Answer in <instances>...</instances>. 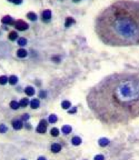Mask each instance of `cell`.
<instances>
[{
  "label": "cell",
  "instance_id": "obj_16",
  "mask_svg": "<svg viewBox=\"0 0 139 160\" xmlns=\"http://www.w3.org/2000/svg\"><path fill=\"white\" fill-rule=\"evenodd\" d=\"M76 23V20L74 19L72 17H67L66 18V21H65V27L66 28H69V27H71L72 25H75Z\"/></svg>",
  "mask_w": 139,
  "mask_h": 160
},
{
  "label": "cell",
  "instance_id": "obj_37",
  "mask_svg": "<svg viewBox=\"0 0 139 160\" xmlns=\"http://www.w3.org/2000/svg\"><path fill=\"white\" fill-rule=\"evenodd\" d=\"M21 160H27V159H21Z\"/></svg>",
  "mask_w": 139,
  "mask_h": 160
},
{
  "label": "cell",
  "instance_id": "obj_19",
  "mask_svg": "<svg viewBox=\"0 0 139 160\" xmlns=\"http://www.w3.org/2000/svg\"><path fill=\"white\" fill-rule=\"evenodd\" d=\"M72 106H71V102H70L69 100H63L62 102H61V108L65 110H69Z\"/></svg>",
  "mask_w": 139,
  "mask_h": 160
},
{
  "label": "cell",
  "instance_id": "obj_8",
  "mask_svg": "<svg viewBox=\"0 0 139 160\" xmlns=\"http://www.w3.org/2000/svg\"><path fill=\"white\" fill-rule=\"evenodd\" d=\"M23 91H25V93H26L27 97H33L36 95V90H35V88L32 86H27Z\"/></svg>",
  "mask_w": 139,
  "mask_h": 160
},
{
  "label": "cell",
  "instance_id": "obj_36",
  "mask_svg": "<svg viewBox=\"0 0 139 160\" xmlns=\"http://www.w3.org/2000/svg\"><path fill=\"white\" fill-rule=\"evenodd\" d=\"M72 1H74V2H79L80 0H72Z\"/></svg>",
  "mask_w": 139,
  "mask_h": 160
},
{
  "label": "cell",
  "instance_id": "obj_7",
  "mask_svg": "<svg viewBox=\"0 0 139 160\" xmlns=\"http://www.w3.org/2000/svg\"><path fill=\"white\" fill-rule=\"evenodd\" d=\"M52 17V12L50 9H46L41 12V19L43 20L45 22H49Z\"/></svg>",
  "mask_w": 139,
  "mask_h": 160
},
{
  "label": "cell",
  "instance_id": "obj_29",
  "mask_svg": "<svg viewBox=\"0 0 139 160\" xmlns=\"http://www.w3.org/2000/svg\"><path fill=\"white\" fill-rule=\"evenodd\" d=\"M68 111V113L69 115H75V113H77V107H71L69 110H67Z\"/></svg>",
  "mask_w": 139,
  "mask_h": 160
},
{
  "label": "cell",
  "instance_id": "obj_3",
  "mask_svg": "<svg viewBox=\"0 0 139 160\" xmlns=\"http://www.w3.org/2000/svg\"><path fill=\"white\" fill-rule=\"evenodd\" d=\"M48 125H49L48 120L41 119L39 122V125H38L37 128H36V131H37L38 133H41V135L46 133V132H47V127H48Z\"/></svg>",
  "mask_w": 139,
  "mask_h": 160
},
{
  "label": "cell",
  "instance_id": "obj_26",
  "mask_svg": "<svg viewBox=\"0 0 139 160\" xmlns=\"http://www.w3.org/2000/svg\"><path fill=\"white\" fill-rule=\"evenodd\" d=\"M8 131V127L5 123H0V133H6Z\"/></svg>",
  "mask_w": 139,
  "mask_h": 160
},
{
  "label": "cell",
  "instance_id": "obj_6",
  "mask_svg": "<svg viewBox=\"0 0 139 160\" xmlns=\"http://www.w3.org/2000/svg\"><path fill=\"white\" fill-rule=\"evenodd\" d=\"M23 125H25V122L21 119H13L11 121V126L15 130H21L23 128Z\"/></svg>",
  "mask_w": 139,
  "mask_h": 160
},
{
  "label": "cell",
  "instance_id": "obj_33",
  "mask_svg": "<svg viewBox=\"0 0 139 160\" xmlns=\"http://www.w3.org/2000/svg\"><path fill=\"white\" fill-rule=\"evenodd\" d=\"M23 128H26V129L30 130V129H31V125H30V123H28V122H25V125H23Z\"/></svg>",
  "mask_w": 139,
  "mask_h": 160
},
{
  "label": "cell",
  "instance_id": "obj_2",
  "mask_svg": "<svg viewBox=\"0 0 139 160\" xmlns=\"http://www.w3.org/2000/svg\"><path fill=\"white\" fill-rule=\"evenodd\" d=\"M95 31L107 46H138L139 1L120 0L108 6L98 15Z\"/></svg>",
  "mask_w": 139,
  "mask_h": 160
},
{
  "label": "cell",
  "instance_id": "obj_31",
  "mask_svg": "<svg viewBox=\"0 0 139 160\" xmlns=\"http://www.w3.org/2000/svg\"><path fill=\"white\" fill-rule=\"evenodd\" d=\"M8 1L15 3V5H21V3H22V0H8Z\"/></svg>",
  "mask_w": 139,
  "mask_h": 160
},
{
  "label": "cell",
  "instance_id": "obj_12",
  "mask_svg": "<svg viewBox=\"0 0 139 160\" xmlns=\"http://www.w3.org/2000/svg\"><path fill=\"white\" fill-rule=\"evenodd\" d=\"M8 39L10 41H16V40L19 39V35H18V32L16 31V30H12V31H10L9 35H8Z\"/></svg>",
  "mask_w": 139,
  "mask_h": 160
},
{
  "label": "cell",
  "instance_id": "obj_10",
  "mask_svg": "<svg viewBox=\"0 0 139 160\" xmlns=\"http://www.w3.org/2000/svg\"><path fill=\"white\" fill-rule=\"evenodd\" d=\"M29 106L31 109H38L40 107V100L37 99V98H32V99L30 100Z\"/></svg>",
  "mask_w": 139,
  "mask_h": 160
},
{
  "label": "cell",
  "instance_id": "obj_35",
  "mask_svg": "<svg viewBox=\"0 0 139 160\" xmlns=\"http://www.w3.org/2000/svg\"><path fill=\"white\" fill-rule=\"evenodd\" d=\"M2 29H3V30H8V27H7V26H3V27H2Z\"/></svg>",
  "mask_w": 139,
  "mask_h": 160
},
{
  "label": "cell",
  "instance_id": "obj_34",
  "mask_svg": "<svg viewBox=\"0 0 139 160\" xmlns=\"http://www.w3.org/2000/svg\"><path fill=\"white\" fill-rule=\"evenodd\" d=\"M37 160H47V158H46V157H43V156H40Z\"/></svg>",
  "mask_w": 139,
  "mask_h": 160
},
{
  "label": "cell",
  "instance_id": "obj_17",
  "mask_svg": "<svg viewBox=\"0 0 139 160\" xmlns=\"http://www.w3.org/2000/svg\"><path fill=\"white\" fill-rule=\"evenodd\" d=\"M17 43H18V46H19L20 48H23L25 46H27L28 40L26 39L25 37H19V39L17 40Z\"/></svg>",
  "mask_w": 139,
  "mask_h": 160
},
{
  "label": "cell",
  "instance_id": "obj_32",
  "mask_svg": "<svg viewBox=\"0 0 139 160\" xmlns=\"http://www.w3.org/2000/svg\"><path fill=\"white\" fill-rule=\"evenodd\" d=\"M51 59H52V61H53V62L58 63V62L60 61V57H59V56H53V57H52Z\"/></svg>",
  "mask_w": 139,
  "mask_h": 160
},
{
  "label": "cell",
  "instance_id": "obj_1",
  "mask_svg": "<svg viewBox=\"0 0 139 160\" xmlns=\"http://www.w3.org/2000/svg\"><path fill=\"white\" fill-rule=\"evenodd\" d=\"M88 107L106 125H125L139 117V71L112 73L87 95Z\"/></svg>",
  "mask_w": 139,
  "mask_h": 160
},
{
  "label": "cell",
  "instance_id": "obj_15",
  "mask_svg": "<svg viewBox=\"0 0 139 160\" xmlns=\"http://www.w3.org/2000/svg\"><path fill=\"white\" fill-rule=\"evenodd\" d=\"M9 107L12 110H18L19 108H21V107H20L19 101H17V100H11L9 103Z\"/></svg>",
  "mask_w": 139,
  "mask_h": 160
},
{
  "label": "cell",
  "instance_id": "obj_30",
  "mask_svg": "<svg viewBox=\"0 0 139 160\" xmlns=\"http://www.w3.org/2000/svg\"><path fill=\"white\" fill-rule=\"evenodd\" d=\"M94 160H105V157H104V155H96Z\"/></svg>",
  "mask_w": 139,
  "mask_h": 160
},
{
  "label": "cell",
  "instance_id": "obj_14",
  "mask_svg": "<svg viewBox=\"0 0 139 160\" xmlns=\"http://www.w3.org/2000/svg\"><path fill=\"white\" fill-rule=\"evenodd\" d=\"M81 142H82V139L80 138V137H78V136H75V137H72L71 138V145L72 146H80L81 145Z\"/></svg>",
  "mask_w": 139,
  "mask_h": 160
},
{
  "label": "cell",
  "instance_id": "obj_28",
  "mask_svg": "<svg viewBox=\"0 0 139 160\" xmlns=\"http://www.w3.org/2000/svg\"><path fill=\"white\" fill-rule=\"evenodd\" d=\"M39 98H41V99L47 98V91H45V90H40L39 91Z\"/></svg>",
  "mask_w": 139,
  "mask_h": 160
},
{
  "label": "cell",
  "instance_id": "obj_11",
  "mask_svg": "<svg viewBox=\"0 0 139 160\" xmlns=\"http://www.w3.org/2000/svg\"><path fill=\"white\" fill-rule=\"evenodd\" d=\"M16 55H17L18 58H26L28 56V51L25 49V48H19V49L17 50Z\"/></svg>",
  "mask_w": 139,
  "mask_h": 160
},
{
  "label": "cell",
  "instance_id": "obj_4",
  "mask_svg": "<svg viewBox=\"0 0 139 160\" xmlns=\"http://www.w3.org/2000/svg\"><path fill=\"white\" fill-rule=\"evenodd\" d=\"M13 27L16 28L17 31H26V30H28V28H29V25H28L26 21H23V20L18 19V20H16Z\"/></svg>",
  "mask_w": 139,
  "mask_h": 160
},
{
  "label": "cell",
  "instance_id": "obj_13",
  "mask_svg": "<svg viewBox=\"0 0 139 160\" xmlns=\"http://www.w3.org/2000/svg\"><path fill=\"white\" fill-rule=\"evenodd\" d=\"M98 145H99L101 148H105V147H107V146L110 145V140L108 138H100L98 140Z\"/></svg>",
  "mask_w": 139,
  "mask_h": 160
},
{
  "label": "cell",
  "instance_id": "obj_18",
  "mask_svg": "<svg viewBox=\"0 0 139 160\" xmlns=\"http://www.w3.org/2000/svg\"><path fill=\"white\" fill-rule=\"evenodd\" d=\"M63 135H69L70 132L72 131V128H71V126H69V125H65V126H62V128H61V130H60Z\"/></svg>",
  "mask_w": 139,
  "mask_h": 160
},
{
  "label": "cell",
  "instance_id": "obj_24",
  "mask_svg": "<svg viewBox=\"0 0 139 160\" xmlns=\"http://www.w3.org/2000/svg\"><path fill=\"white\" fill-rule=\"evenodd\" d=\"M9 81V77H7L6 75L0 76V86H6Z\"/></svg>",
  "mask_w": 139,
  "mask_h": 160
},
{
  "label": "cell",
  "instance_id": "obj_5",
  "mask_svg": "<svg viewBox=\"0 0 139 160\" xmlns=\"http://www.w3.org/2000/svg\"><path fill=\"white\" fill-rule=\"evenodd\" d=\"M1 22H2L3 26H15L16 20L13 19L11 16L7 15V16H3V17L1 18Z\"/></svg>",
  "mask_w": 139,
  "mask_h": 160
},
{
  "label": "cell",
  "instance_id": "obj_21",
  "mask_svg": "<svg viewBox=\"0 0 139 160\" xmlns=\"http://www.w3.org/2000/svg\"><path fill=\"white\" fill-rule=\"evenodd\" d=\"M20 103V107H22V108H26V107H28L30 103V100L28 98H21L19 101Z\"/></svg>",
  "mask_w": 139,
  "mask_h": 160
},
{
  "label": "cell",
  "instance_id": "obj_27",
  "mask_svg": "<svg viewBox=\"0 0 139 160\" xmlns=\"http://www.w3.org/2000/svg\"><path fill=\"white\" fill-rule=\"evenodd\" d=\"M20 119L22 120L23 122H27L30 119V115L29 113H23V115H21V118Z\"/></svg>",
  "mask_w": 139,
  "mask_h": 160
},
{
  "label": "cell",
  "instance_id": "obj_25",
  "mask_svg": "<svg viewBox=\"0 0 139 160\" xmlns=\"http://www.w3.org/2000/svg\"><path fill=\"white\" fill-rule=\"evenodd\" d=\"M27 18L29 20H31V21H36L37 20V13L36 12H32V11H30V12H28L27 13Z\"/></svg>",
  "mask_w": 139,
  "mask_h": 160
},
{
  "label": "cell",
  "instance_id": "obj_20",
  "mask_svg": "<svg viewBox=\"0 0 139 160\" xmlns=\"http://www.w3.org/2000/svg\"><path fill=\"white\" fill-rule=\"evenodd\" d=\"M48 122H49L50 125H53V123H57V121H58V117H57V115H55V113H52V115H50L49 117H48Z\"/></svg>",
  "mask_w": 139,
  "mask_h": 160
},
{
  "label": "cell",
  "instance_id": "obj_9",
  "mask_svg": "<svg viewBox=\"0 0 139 160\" xmlns=\"http://www.w3.org/2000/svg\"><path fill=\"white\" fill-rule=\"evenodd\" d=\"M61 149H62V147H61V145L58 143V142H53V143L50 146V150H51L53 153H58V152L61 151Z\"/></svg>",
  "mask_w": 139,
  "mask_h": 160
},
{
  "label": "cell",
  "instance_id": "obj_23",
  "mask_svg": "<svg viewBox=\"0 0 139 160\" xmlns=\"http://www.w3.org/2000/svg\"><path fill=\"white\" fill-rule=\"evenodd\" d=\"M60 132H61V131H60L59 128H57V127H53V128H51V129H50V135H51L52 137H55V138L59 136Z\"/></svg>",
  "mask_w": 139,
  "mask_h": 160
},
{
  "label": "cell",
  "instance_id": "obj_22",
  "mask_svg": "<svg viewBox=\"0 0 139 160\" xmlns=\"http://www.w3.org/2000/svg\"><path fill=\"white\" fill-rule=\"evenodd\" d=\"M8 83L11 85V86L17 85V83H18V77H17V76H15V75H11V76L9 77V81H8Z\"/></svg>",
  "mask_w": 139,
  "mask_h": 160
}]
</instances>
